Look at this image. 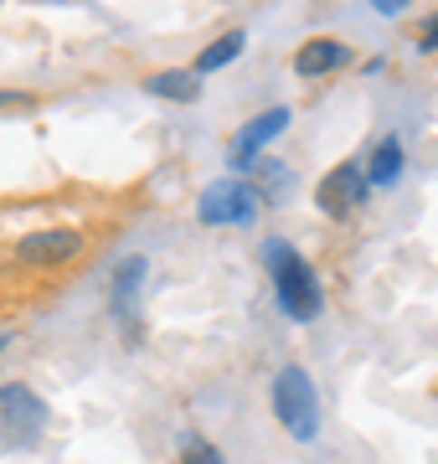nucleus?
Returning a JSON list of instances; mask_svg holds the SVG:
<instances>
[{"label":"nucleus","instance_id":"nucleus-1","mask_svg":"<svg viewBox=\"0 0 438 464\" xmlns=\"http://www.w3.org/2000/svg\"><path fill=\"white\" fill-rule=\"evenodd\" d=\"M263 268L273 284V304L279 315L294 325H315L325 315V284L315 274V264L304 258L289 237H263Z\"/></svg>","mask_w":438,"mask_h":464},{"label":"nucleus","instance_id":"nucleus-2","mask_svg":"<svg viewBox=\"0 0 438 464\" xmlns=\"http://www.w3.org/2000/svg\"><path fill=\"white\" fill-rule=\"evenodd\" d=\"M269 408H273V423H279L294 444H315V439H320V418H325L320 387H315V377H309L300 362H284L273 372Z\"/></svg>","mask_w":438,"mask_h":464},{"label":"nucleus","instance_id":"nucleus-3","mask_svg":"<svg viewBox=\"0 0 438 464\" xmlns=\"http://www.w3.org/2000/svg\"><path fill=\"white\" fill-rule=\"evenodd\" d=\"M93 237L88 227H72V222H47V227L21 232L11 243V264L26 268V274H62V268L83 264Z\"/></svg>","mask_w":438,"mask_h":464},{"label":"nucleus","instance_id":"nucleus-4","mask_svg":"<svg viewBox=\"0 0 438 464\" xmlns=\"http://www.w3.org/2000/svg\"><path fill=\"white\" fill-rule=\"evenodd\" d=\"M52 423L47 398L32 382H0V444L5 449H36Z\"/></svg>","mask_w":438,"mask_h":464},{"label":"nucleus","instance_id":"nucleus-5","mask_svg":"<svg viewBox=\"0 0 438 464\" xmlns=\"http://www.w3.org/2000/svg\"><path fill=\"white\" fill-rule=\"evenodd\" d=\"M258 217H263V197L248 176H222V181L202 186V197H196L202 227H253Z\"/></svg>","mask_w":438,"mask_h":464},{"label":"nucleus","instance_id":"nucleus-6","mask_svg":"<svg viewBox=\"0 0 438 464\" xmlns=\"http://www.w3.org/2000/svg\"><path fill=\"white\" fill-rule=\"evenodd\" d=\"M371 191L367 186V170H361V155H351V160H340V166H330L320 176V186H315V207H320L325 222H356V217L371 207Z\"/></svg>","mask_w":438,"mask_h":464},{"label":"nucleus","instance_id":"nucleus-7","mask_svg":"<svg viewBox=\"0 0 438 464\" xmlns=\"http://www.w3.org/2000/svg\"><path fill=\"white\" fill-rule=\"evenodd\" d=\"M289 124H294V109H289V103H269L263 114L243 119V130L227 140V170H233V176H253V166L263 160V150H269L279 134H289Z\"/></svg>","mask_w":438,"mask_h":464},{"label":"nucleus","instance_id":"nucleus-8","mask_svg":"<svg viewBox=\"0 0 438 464\" xmlns=\"http://www.w3.org/2000/svg\"><path fill=\"white\" fill-rule=\"evenodd\" d=\"M346 67H356V47L346 36H304L294 57H289V72L300 78V83H325V78H340Z\"/></svg>","mask_w":438,"mask_h":464},{"label":"nucleus","instance_id":"nucleus-9","mask_svg":"<svg viewBox=\"0 0 438 464\" xmlns=\"http://www.w3.org/2000/svg\"><path fill=\"white\" fill-rule=\"evenodd\" d=\"M145 279H150V258L145 253H129L119 258L114 284H109V310H114L119 325H129L139 335V295H145Z\"/></svg>","mask_w":438,"mask_h":464},{"label":"nucleus","instance_id":"nucleus-10","mask_svg":"<svg viewBox=\"0 0 438 464\" xmlns=\"http://www.w3.org/2000/svg\"><path fill=\"white\" fill-rule=\"evenodd\" d=\"M361 170H367L371 191H392V186H403V176H407V145H403V134H376V140L361 150Z\"/></svg>","mask_w":438,"mask_h":464},{"label":"nucleus","instance_id":"nucleus-11","mask_svg":"<svg viewBox=\"0 0 438 464\" xmlns=\"http://www.w3.org/2000/svg\"><path fill=\"white\" fill-rule=\"evenodd\" d=\"M202 78L191 72V67H155V72H145V93L160 103H196L202 99Z\"/></svg>","mask_w":438,"mask_h":464},{"label":"nucleus","instance_id":"nucleus-12","mask_svg":"<svg viewBox=\"0 0 438 464\" xmlns=\"http://www.w3.org/2000/svg\"><path fill=\"white\" fill-rule=\"evenodd\" d=\"M243 52H248V32H243V26H233V32H222V36H212V42H206L202 52H196V57H191V72H196V78H212V72H222V67H233L237 57H243Z\"/></svg>","mask_w":438,"mask_h":464},{"label":"nucleus","instance_id":"nucleus-13","mask_svg":"<svg viewBox=\"0 0 438 464\" xmlns=\"http://www.w3.org/2000/svg\"><path fill=\"white\" fill-rule=\"evenodd\" d=\"M181 464H227V454H222L212 439H202V433H186L181 439Z\"/></svg>","mask_w":438,"mask_h":464},{"label":"nucleus","instance_id":"nucleus-14","mask_svg":"<svg viewBox=\"0 0 438 464\" xmlns=\"http://www.w3.org/2000/svg\"><path fill=\"white\" fill-rule=\"evenodd\" d=\"M413 52L418 57H438V11L418 16V26H413Z\"/></svg>","mask_w":438,"mask_h":464},{"label":"nucleus","instance_id":"nucleus-15","mask_svg":"<svg viewBox=\"0 0 438 464\" xmlns=\"http://www.w3.org/2000/svg\"><path fill=\"white\" fill-rule=\"evenodd\" d=\"M36 93H26V88H0V114H32L36 109Z\"/></svg>","mask_w":438,"mask_h":464},{"label":"nucleus","instance_id":"nucleus-16","mask_svg":"<svg viewBox=\"0 0 438 464\" xmlns=\"http://www.w3.org/2000/svg\"><path fill=\"white\" fill-rule=\"evenodd\" d=\"M371 11H376V16L382 21H403L407 11H413V5H418V0H367Z\"/></svg>","mask_w":438,"mask_h":464},{"label":"nucleus","instance_id":"nucleus-17","mask_svg":"<svg viewBox=\"0 0 438 464\" xmlns=\"http://www.w3.org/2000/svg\"><path fill=\"white\" fill-rule=\"evenodd\" d=\"M5 346H11V331H0V356H5Z\"/></svg>","mask_w":438,"mask_h":464},{"label":"nucleus","instance_id":"nucleus-18","mask_svg":"<svg viewBox=\"0 0 438 464\" xmlns=\"http://www.w3.org/2000/svg\"><path fill=\"white\" fill-rule=\"evenodd\" d=\"M36 5H68V0H36Z\"/></svg>","mask_w":438,"mask_h":464},{"label":"nucleus","instance_id":"nucleus-19","mask_svg":"<svg viewBox=\"0 0 438 464\" xmlns=\"http://www.w3.org/2000/svg\"><path fill=\"white\" fill-rule=\"evenodd\" d=\"M0 232H5V227H0Z\"/></svg>","mask_w":438,"mask_h":464}]
</instances>
